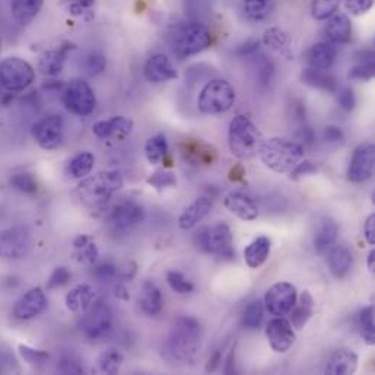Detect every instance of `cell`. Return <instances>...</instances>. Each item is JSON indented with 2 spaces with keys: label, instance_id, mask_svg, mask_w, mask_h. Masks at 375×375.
I'll return each instance as SVG.
<instances>
[{
  "label": "cell",
  "instance_id": "obj_27",
  "mask_svg": "<svg viewBox=\"0 0 375 375\" xmlns=\"http://www.w3.org/2000/svg\"><path fill=\"white\" fill-rule=\"evenodd\" d=\"M329 269L337 279H343L349 275L352 265H354V257L348 247L344 245H336L329 253Z\"/></svg>",
  "mask_w": 375,
  "mask_h": 375
},
{
  "label": "cell",
  "instance_id": "obj_49",
  "mask_svg": "<svg viewBox=\"0 0 375 375\" xmlns=\"http://www.w3.org/2000/svg\"><path fill=\"white\" fill-rule=\"evenodd\" d=\"M18 349H19V354H21L22 359L26 364H30L33 366H40V365L46 364L47 359H48V354L47 352L40 351V349H34V348H31V346L19 344Z\"/></svg>",
  "mask_w": 375,
  "mask_h": 375
},
{
  "label": "cell",
  "instance_id": "obj_30",
  "mask_svg": "<svg viewBox=\"0 0 375 375\" xmlns=\"http://www.w3.org/2000/svg\"><path fill=\"white\" fill-rule=\"evenodd\" d=\"M94 302V290L86 283L76 285L66 295V307L72 312L83 314Z\"/></svg>",
  "mask_w": 375,
  "mask_h": 375
},
{
  "label": "cell",
  "instance_id": "obj_53",
  "mask_svg": "<svg viewBox=\"0 0 375 375\" xmlns=\"http://www.w3.org/2000/svg\"><path fill=\"white\" fill-rule=\"evenodd\" d=\"M337 102L344 111H352L356 107V97L352 88H343L339 91Z\"/></svg>",
  "mask_w": 375,
  "mask_h": 375
},
{
  "label": "cell",
  "instance_id": "obj_51",
  "mask_svg": "<svg viewBox=\"0 0 375 375\" xmlns=\"http://www.w3.org/2000/svg\"><path fill=\"white\" fill-rule=\"evenodd\" d=\"M374 6V0H344V8L351 15L359 16L371 11Z\"/></svg>",
  "mask_w": 375,
  "mask_h": 375
},
{
  "label": "cell",
  "instance_id": "obj_52",
  "mask_svg": "<svg viewBox=\"0 0 375 375\" xmlns=\"http://www.w3.org/2000/svg\"><path fill=\"white\" fill-rule=\"evenodd\" d=\"M57 369H59L62 374H83V366L72 355L63 356L59 361V364H57Z\"/></svg>",
  "mask_w": 375,
  "mask_h": 375
},
{
  "label": "cell",
  "instance_id": "obj_28",
  "mask_svg": "<svg viewBox=\"0 0 375 375\" xmlns=\"http://www.w3.org/2000/svg\"><path fill=\"white\" fill-rule=\"evenodd\" d=\"M358 368V355L349 349H340L332 355L326 372L330 375H349Z\"/></svg>",
  "mask_w": 375,
  "mask_h": 375
},
{
  "label": "cell",
  "instance_id": "obj_45",
  "mask_svg": "<svg viewBox=\"0 0 375 375\" xmlns=\"http://www.w3.org/2000/svg\"><path fill=\"white\" fill-rule=\"evenodd\" d=\"M167 282L169 287L177 294H190L194 291V285L177 270H171L167 273Z\"/></svg>",
  "mask_w": 375,
  "mask_h": 375
},
{
  "label": "cell",
  "instance_id": "obj_59",
  "mask_svg": "<svg viewBox=\"0 0 375 375\" xmlns=\"http://www.w3.org/2000/svg\"><path fill=\"white\" fill-rule=\"evenodd\" d=\"M222 362V356H221V351H216L212 356H211V359H209V364H208V366H206V371L208 372H212V371H215L218 366H219V364Z\"/></svg>",
  "mask_w": 375,
  "mask_h": 375
},
{
  "label": "cell",
  "instance_id": "obj_24",
  "mask_svg": "<svg viewBox=\"0 0 375 375\" xmlns=\"http://www.w3.org/2000/svg\"><path fill=\"white\" fill-rule=\"evenodd\" d=\"M213 201L209 197H199L191 205H189L179 218V225L181 229L187 231L194 228L200 221H204L212 211Z\"/></svg>",
  "mask_w": 375,
  "mask_h": 375
},
{
  "label": "cell",
  "instance_id": "obj_36",
  "mask_svg": "<svg viewBox=\"0 0 375 375\" xmlns=\"http://www.w3.org/2000/svg\"><path fill=\"white\" fill-rule=\"evenodd\" d=\"M273 5V0H241V11L248 21L262 22L272 14Z\"/></svg>",
  "mask_w": 375,
  "mask_h": 375
},
{
  "label": "cell",
  "instance_id": "obj_55",
  "mask_svg": "<svg viewBox=\"0 0 375 375\" xmlns=\"http://www.w3.org/2000/svg\"><path fill=\"white\" fill-rule=\"evenodd\" d=\"M95 276H97L101 282H110V280H114L115 278L119 276V270H117V268H115L112 263L105 262V263H101V265L95 269Z\"/></svg>",
  "mask_w": 375,
  "mask_h": 375
},
{
  "label": "cell",
  "instance_id": "obj_43",
  "mask_svg": "<svg viewBox=\"0 0 375 375\" xmlns=\"http://www.w3.org/2000/svg\"><path fill=\"white\" fill-rule=\"evenodd\" d=\"M263 314H265V307L260 301L251 302L243 314V327L248 330L258 329L263 322Z\"/></svg>",
  "mask_w": 375,
  "mask_h": 375
},
{
  "label": "cell",
  "instance_id": "obj_61",
  "mask_svg": "<svg viewBox=\"0 0 375 375\" xmlns=\"http://www.w3.org/2000/svg\"><path fill=\"white\" fill-rule=\"evenodd\" d=\"M297 136H298L300 140H304L305 143H311V142L314 140V134H312V132H311L310 127H304V129H301V132H300Z\"/></svg>",
  "mask_w": 375,
  "mask_h": 375
},
{
  "label": "cell",
  "instance_id": "obj_56",
  "mask_svg": "<svg viewBox=\"0 0 375 375\" xmlns=\"http://www.w3.org/2000/svg\"><path fill=\"white\" fill-rule=\"evenodd\" d=\"M364 236L369 245H375V215L368 216L364 226Z\"/></svg>",
  "mask_w": 375,
  "mask_h": 375
},
{
  "label": "cell",
  "instance_id": "obj_33",
  "mask_svg": "<svg viewBox=\"0 0 375 375\" xmlns=\"http://www.w3.org/2000/svg\"><path fill=\"white\" fill-rule=\"evenodd\" d=\"M263 43L275 53L283 57H291V37L282 28H269L263 36Z\"/></svg>",
  "mask_w": 375,
  "mask_h": 375
},
{
  "label": "cell",
  "instance_id": "obj_31",
  "mask_svg": "<svg viewBox=\"0 0 375 375\" xmlns=\"http://www.w3.org/2000/svg\"><path fill=\"white\" fill-rule=\"evenodd\" d=\"M301 80L305 85L311 86V88L320 90L324 93H336L337 91V80L327 70L308 68L301 73Z\"/></svg>",
  "mask_w": 375,
  "mask_h": 375
},
{
  "label": "cell",
  "instance_id": "obj_41",
  "mask_svg": "<svg viewBox=\"0 0 375 375\" xmlns=\"http://www.w3.org/2000/svg\"><path fill=\"white\" fill-rule=\"evenodd\" d=\"M356 326L365 343L374 344L375 342V327H374V307H365L356 317Z\"/></svg>",
  "mask_w": 375,
  "mask_h": 375
},
{
  "label": "cell",
  "instance_id": "obj_4",
  "mask_svg": "<svg viewBox=\"0 0 375 375\" xmlns=\"http://www.w3.org/2000/svg\"><path fill=\"white\" fill-rule=\"evenodd\" d=\"M228 143L231 154L238 159H251L260 151L263 136L245 115H237L229 123Z\"/></svg>",
  "mask_w": 375,
  "mask_h": 375
},
{
  "label": "cell",
  "instance_id": "obj_8",
  "mask_svg": "<svg viewBox=\"0 0 375 375\" xmlns=\"http://www.w3.org/2000/svg\"><path fill=\"white\" fill-rule=\"evenodd\" d=\"M36 80V70L21 57H6L0 62V86L8 93H23Z\"/></svg>",
  "mask_w": 375,
  "mask_h": 375
},
{
  "label": "cell",
  "instance_id": "obj_29",
  "mask_svg": "<svg viewBox=\"0 0 375 375\" xmlns=\"http://www.w3.org/2000/svg\"><path fill=\"white\" fill-rule=\"evenodd\" d=\"M73 255L75 260L86 268H91L98 260V247L90 236H79L73 240Z\"/></svg>",
  "mask_w": 375,
  "mask_h": 375
},
{
  "label": "cell",
  "instance_id": "obj_2",
  "mask_svg": "<svg viewBox=\"0 0 375 375\" xmlns=\"http://www.w3.org/2000/svg\"><path fill=\"white\" fill-rule=\"evenodd\" d=\"M123 176L119 171H102L82 179L76 193L86 208L98 209L123 187Z\"/></svg>",
  "mask_w": 375,
  "mask_h": 375
},
{
  "label": "cell",
  "instance_id": "obj_58",
  "mask_svg": "<svg viewBox=\"0 0 375 375\" xmlns=\"http://www.w3.org/2000/svg\"><path fill=\"white\" fill-rule=\"evenodd\" d=\"M258 46H260V43L255 41V40H250L247 41L244 46H241L237 53L241 56V57H248L251 54H254L255 51H258Z\"/></svg>",
  "mask_w": 375,
  "mask_h": 375
},
{
  "label": "cell",
  "instance_id": "obj_50",
  "mask_svg": "<svg viewBox=\"0 0 375 375\" xmlns=\"http://www.w3.org/2000/svg\"><path fill=\"white\" fill-rule=\"evenodd\" d=\"M72 278V273L68 268L60 266V268H56L53 270V273L50 275L48 280H47V290L53 291V290H59V287L65 286L69 283Z\"/></svg>",
  "mask_w": 375,
  "mask_h": 375
},
{
  "label": "cell",
  "instance_id": "obj_62",
  "mask_svg": "<svg viewBox=\"0 0 375 375\" xmlns=\"http://www.w3.org/2000/svg\"><path fill=\"white\" fill-rule=\"evenodd\" d=\"M236 356V346H234V348L233 349H231V354H229V356H228V359H226V366H225V372L226 374H231V372H236V369H234V366H233V358Z\"/></svg>",
  "mask_w": 375,
  "mask_h": 375
},
{
  "label": "cell",
  "instance_id": "obj_37",
  "mask_svg": "<svg viewBox=\"0 0 375 375\" xmlns=\"http://www.w3.org/2000/svg\"><path fill=\"white\" fill-rule=\"evenodd\" d=\"M247 59H251V69H253L257 83L262 86H268L273 76V70H275L273 63L268 59L265 54H260L258 51L248 56Z\"/></svg>",
  "mask_w": 375,
  "mask_h": 375
},
{
  "label": "cell",
  "instance_id": "obj_48",
  "mask_svg": "<svg viewBox=\"0 0 375 375\" xmlns=\"http://www.w3.org/2000/svg\"><path fill=\"white\" fill-rule=\"evenodd\" d=\"M148 184H151L158 191H162L169 187H176L177 177L169 171H157L148 179Z\"/></svg>",
  "mask_w": 375,
  "mask_h": 375
},
{
  "label": "cell",
  "instance_id": "obj_44",
  "mask_svg": "<svg viewBox=\"0 0 375 375\" xmlns=\"http://www.w3.org/2000/svg\"><path fill=\"white\" fill-rule=\"evenodd\" d=\"M11 186L25 194H34L38 190V183L30 172H18L11 177Z\"/></svg>",
  "mask_w": 375,
  "mask_h": 375
},
{
  "label": "cell",
  "instance_id": "obj_16",
  "mask_svg": "<svg viewBox=\"0 0 375 375\" xmlns=\"http://www.w3.org/2000/svg\"><path fill=\"white\" fill-rule=\"evenodd\" d=\"M47 305H48V300H47L46 292L43 291V287L37 286L28 292H25L15 302L12 314L16 320L28 322V320L36 319V317H38L40 314H43Z\"/></svg>",
  "mask_w": 375,
  "mask_h": 375
},
{
  "label": "cell",
  "instance_id": "obj_64",
  "mask_svg": "<svg viewBox=\"0 0 375 375\" xmlns=\"http://www.w3.org/2000/svg\"><path fill=\"white\" fill-rule=\"evenodd\" d=\"M60 2H63V4H72V2H75V0H60Z\"/></svg>",
  "mask_w": 375,
  "mask_h": 375
},
{
  "label": "cell",
  "instance_id": "obj_17",
  "mask_svg": "<svg viewBox=\"0 0 375 375\" xmlns=\"http://www.w3.org/2000/svg\"><path fill=\"white\" fill-rule=\"evenodd\" d=\"M266 337L270 348L278 354L287 352L295 343V332L292 324L285 320L283 317H276V319L269 322L266 327Z\"/></svg>",
  "mask_w": 375,
  "mask_h": 375
},
{
  "label": "cell",
  "instance_id": "obj_46",
  "mask_svg": "<svg viewBox=\"0 0 375 375\" xmlns=\"http://www.w3.org/2000/svg\"><path fill=\"white\" fill-rule=\"evenodd\" d=\"M85 69L91 76H98L104 73V70L107 69L105 56L98 50H93L88 56H86Z\"/></svg>",
  "mask_w": 375,
  "mask_h": 375
},
{
  "label": "cell",
  "instance_id": "obj_26",
  "mask_svg": "<svg viewBox=\"0 0 375 375\" xmlns=\"http://www.w3.org/2000/svg\"><path fill=\"white\" fill-rule=\"evenodd\" d=\"M44 0H12L11 12L12 18L18 25H30L41 12Z\"/></svg>",
  "mask_w": 375,
  "mask_h": 375
},
{
  "label": "cell",
  "instance_id": "obj_40",
  "mask_svg": "<svg viewBox=\"0 0 375 375\" xmlns=\"http://www.w3.org/2000/svg\"><path fill=\"white\" fill-rule=\"evenodd\" d=\"M97 362H98V368L101 372L112 375V374H117L122 369L125 356L119 349L108 348L98 356Z\"/></svg>",
  "mask_w": 375,
  "mask_h": 375
},
{
  "label": "cell",
  "instance_id": "obj_38",
  "mask_svg": "<svg viewBox=\"0 0 375 375\" xmlns=\"http://www.w3.org/2000/svg\"><path fill=\"white\" fill-rule=\"evenodd\" d=\"M94 165H95V157L91 152L88 151L79 152L69 162V174L72 176V179L82 180L91 174Z\"/></svg>",
  "mask_w": 375,
  "mask_h": 375
},
{
  "label": "cell",
  "instance_id": "obj_60",
  "mask_svg": "<svg viewBox=\"0 0 375 375\" xmlns=\"http://www.w3.org/2000/svg\"><path fill=\"white\" fill-rule=\"evenodd\" d=\"M115 297L123 300V301H127L130 298L127 290H126V286L123 283H119L117 286H115Z\"/></svg>",
  "mask_w": 375,
  "mask_h": 375
},
{
  "label": "cell",
  "instance_id": "obj_23",
  "mask_svg": "<svg viewBox=\"0 0 375 375\" xmlns=\"http://www.w3.org/2000/svg\"><path fill=\"white\" fill-rule=\"evenodd\" d=\"M324 36L327 38V43H332L334 46L349 43L352 38V23L349 16L343 14H334L333 16H330L324 28Z\"/></svg>",
  "mask_w": 375,
  "mask_h": 375
},
{
  "label": "cell",
  "instance_id": "obj_54",
  "mask_svg": "<svg viewBox=\"0 0 375 375\" xmlns=\"http://www.w3.org/2000/svg\"><path fill=\"white\" fill-rule=\"evenodd\" d=\"M317 165L311 161H301L291 172V180H300L304 176H310V174H315L317 172Z\"/></svg>",
  "mask_w": 375,
  "mask_h": 375
},
{
  "label": "cell",
  "instance_id": "obj_10",
  "mask_svg": "<svg viewBox=\"0 0 375 375\" xmlns=\"http://www.w3.org/2000/svg\"><path fill=\"white\" fill-rule=\"evenodd\" d=\"M66 110L79 117H86L94 112L97 107V97L91 85L82 79L70 80L62 95Z\"/></svg>",
  "mask_w": 375,
  "mask_h": 375
},
{
  "label": "cell",
  "instance_id": "obj_19",
  "mask_svg": "<svg viewBox=\"0 0 375 375\" xmlns=\"http://www.w3.org/2000/svg\"><path fill=\"white\" fill-rule=\"evenodd\" d=\"M143 75L151 83H165L179 78V72L165 54H154L145 63Z\"/></svg>",
  "mask_w": 375,
  "mask_h": 375
},
{
  "label": "cell",
  "instance_id": "obj_6",
  "mask_svg": "<svg viewBox=\"0 0 375 375\" xmlns=\"http://www.w3.org/2000/svg\"><path fill=\"white\" fill-rule=\"evenodd\" d=\"M212 44V34L208 28L200 22H190L181 25L172 37V51L179 59L196 56L209 48Z\"/></svg>",
  "mask_w": 375,
  "mask_h": 375
},
{
  "label": "cell",
  "instance_id": "obj_32",
  "mask_svg": "<svg viewBox=\"0 0 375 375\" xmlns=\"http://www.w3.org/2000/svg\"><path fill=\"white\" fill-rule=\"evenodd\" d=\"M269 254L270 240L268 237H258L244 250V260L251 269H257L266 263Z\"/></svg>",
  "mask_w": 375,
  "mask_h": 375
},
{
  "label": "cell",
  "instance_id": "obj_12",
  "mask_svg": "<svg viewBox=\"0 0 375 375\" xmlns=\"http://www.w3.org/2000/svg\"><path fill=\"white\" fill-rule=\"evenodd\" d=\"M31 136L44 151H54L62 145L65 137V122L59 114H50L40 119L31 129Z\"/></svg>",
  "mask_w": 375,
  "mask_h": 375
},
{
  "label": "cell",
  "instance_id": "obj_18",
  "mask_svg": "<svg viewBox=\"0 0 375 375\" xmlns=\"http://www.w3.org/2000/svg\"><path fill=\"white\" fill-rule=\"evenodd\" d=\"M133 120L125 115H114L108 120L97 122L93 126V132L97 137L104 140H123L133 132Z\"/></svg>",
  "mask_w": 375,
  "mask_h": 375
},
{
  "label": "cell",
  "instance_id": "obj_21",
  "mask_svg": "<svg viewBox=\"0 0 375 375\" xmlns=\"http://www.w3.org/2000/svg\"><path fill=\"white\" fill-rule=\"evenodd\" d=\"M72 50L73 46L69 43H65L63 46L57 48L46 50L38 59V69L47 76H57L59 73H62L68 59V54Z\"/></svg>",
  "mask_w": 375,
  "mask_h": 375
},
{
  "label": "cell",
  "instance_id": "obj_57",
  "mask_svg": "<svg viewBox=\"0 0 375 375\" xmlns=\"http://www.w3.org/2000/svg\"><path fill=\"white\" fill-rule=\"evenodd\" d=\"M323 136H324V140H326V142H330V143L342 142L343 137H344L343 130H342L340 127H337V126H327V127L324 129Z\"/></svg>",
  "mask_w": 375,
  "mask_h": 375
},
{
  "label": "cell",
  "instance_id": "obj_34",
  "mask_svg": "<svg viewBox=\"0 0 375 375\" xmlns=\"http://www.w3.org/2000/svg\"><path fill=\"white\" fill-rule=\"evenodd\" d=\"M291 324L297 330H302L308 320L311 319V315L314 314V298L308 291H304L300 297V301L295 302L294 308L291 310Z\"/></svg>",
  "mask_w": 375,
  "mask_h": 375
},
{
  "label": "cell",
  "instance_id": "obj_7",
  "mask_svg": "<svg viewBox=\"0 0 375 375\" xmlns=\"http://www.w3.org/2000/svg\"><path fill=\"white\" fill-rule=\"evenodd\" d=\"M236 102V90L225 79H212L209 80L204 88H201L199 98H197V107L200 112L215 115V114H223L233 108Z\"/></svg>",
  "mask_w": 375,
  "mask_h": 375
},
{
  "label": "cell",
  "instance_id": "obj_3",
  "mask_svg": "<svg viewBox=\"0 0 375 375\" xmlns=\"http://www.w3.org/2000/svg\"><path fill=\"white\" fill-rule=\"evenodd\" d=\"M304 154L305 149L301 143L283 137L263 140L260 151H258L262 162L278 174L291 172L302 161Z\"/></svg>",
  "mask_w": 375,
  "mask_h": 375
},
{
  "label": "cell",
  "instance_id": "obj_9",
  "mask_svg": "<svg viewBox=\"0 0 375 375\" xmlns=\"http://www.w3.org/2000/svg\"><path fill=\"white\" fill-rule=\"evenodd\" d=\"M112 324L114 317L111 308L104 301H97L83 312L80 332L88 340L100 342L110 336Z\"/></svg>",
  "mask_w": 375,
  "mask_h": 375
},
{
  "label": "cell",
  "instance_id": "obj_15",
  "mask_svg": "<svg viewBox=\"0 0 375 375\" xmlns=\"http://www.w3.org/2000/svg\"><path fill=\"white\" fill-rule=\"evenodd\" d=\"M374 167H375L374 143L365 142L354 151L348 168V180L352 183L368 181L374 176Z\"/></svg>",
  "mask_w": 375,
  "mask_h": 375
},
{
  "label": "cell",
  "instance_id": "obj_14",
  "mask_svg": "<svg viewBox=\"0 0 375 375\" xmlns=\"http://www.w3.org/2000/svg\"><path fill=\"white\" fill-rule=\"evenodd\" d=\"M143 219H145V208L134 200H120L115 205L108 216V222L114 228V231L119 233H125V231H130L136 225H139Z\"/></svg>",
  "mask_w": 375,
  "mask_h": 375
},
{
  "label": "cell",
  "instance_id": "obj_63",
  "mask_svg": "<svg viewBox=\"0 0 375 375\" xmlns=\"http://www.w3.org/2000/svg\"><path fill=\"white\" fill-rule=\"evenodd\" d=\"M368 270L369 273L375 272V250H371L368 254Z\"/></svg>",
  "mask_w": 375,
  "mask_h": 375
},
{
  "label": "cell",
  "instance_id": "obj_39",
  "mask_svg": "<svg viewBox=\"0 0 375 375\" xmlns=\"http://www.w3.org/2000/svg\"><path fill=\"white\" fill-rule=\"evenodd\" d=\"M168 151H169L168 140H167L165 134H162V133L149 137L147 142V145H145V155H147V159L151 165L161 164L167 158Z\"/></svg>",
  "mask_w": 375,
  "mask_h": 375
},
{
  "label": "cell",
  "instance_id": "obj_20",
  "mask_svg": "<svg viewBox=\"0 0 375 375\" xmlns=\"http://www.w3.org/2000/svg\"><path fill=\"white\" fill-rule=\"evenodd\" d=\"M223 206L241 221L250 222L258 216V208L255 201L243 191H233L225 196Z\"/></svg>",
  "mask_w": 375,
  "mask_h": 375
},
{
  "label": "cell",
  "instance_id": "obj_11",
  "mask_svg": "<svg viewBox=\"0 0 375 375\" xmlns=\"http://www.w3.org/2000/svg\"><path fill=\"white\" fill-rule=\"evenodd\" d=\"M31 247V233L26 226L14 225L0 231V258L19 260L30 254Z\"/></svg>",
  "mask_w": 375,
  "mask_h": 375
},
{
  "label": "cell",
  "instance_id": "obj_5",
  "mask_svg": "<svg viewBox=\"0 0 375 375\" xmlns=\"http://www.w3.org/2000/svg\"><path fill=\"white\" fill-rule=\"evenodd\" d=\"M194 244L200 251L213 254L219 258H225V260H233L236 257L233 233L223 222L211 228H200L194 234Z\"/></svg>",
  "mask_w": 375,
  "mask_h": 375
},
{
  "label": "cell",
  "instance_id": "obj_22",
  "mask_svg": "<svg viewBox=\"0 0 375 375\" xmlns=\"http://www.w3.org/2000/svg\"><path fill=\"white\" fill-rule=\"evenodd\" d=\"M337 57V48L332 43H317L311 46L305 54V60L310 68L312 69H320V70H329Z\"/></svg>",
  "mask_w": 375,
  "mask_h": 375
},
{
  "label": "cell",
  "instance_id": "obj_1",
  "mask_svg": "<svg viewBox=\"0 0 375 375\" xmlns=\"http://www.w3.org/2000/svg\"><path fill=\"white\" fill-rule=\"evenodd\" d=\"M201 339H204V332L200 323L191 317H181L168 334L162 354L169 362H194L201 348Z\"/></svg>",
  "mask_w": 375,
  "mask_h": 375
},
{
  "label": "cell",
  "instance_id": "obj_47",
  "mask_svg": "<svg viewBox=\"0 0 375 375\" xmlns=\"http://www.w3.org/2000/svg\"><path fill=\"white\" fill-rule=\"evenodd\" d=\"M375 73V63L374 57H368L362 63L354 66L348 75V79L351 80H361V82H368L374 78Z\"/></svg>",
  "mask_w": 375,
  "mask_h": 375
},
{
  "label": "cell",
  "instance_id": "obj_42",
  "mask_svg": "<svg viewBox=\"0 0 375 375\" xmlns=\"http://www.w3.org/2000/svg\"><path fill=\"white\" fill-rule=\"evenodd\" d=\"M342 0H311V16L315 21H327L330 16H333Z\"/></svg>",
  "mask_w": 375,
  "mask_h": 375
},
{
  "label": "cell",
  "instance_id": "obj_35",
  "mask_svg": "<svg viewBox=\"0 0 375 375\" xmlns=\"http://www.w3.org/2000/svg\"><path fill=\"white\" fill-rule=\"evenodd\" d=\"M339 234V226L337 223L330 219V218H324L320 225L319 229H317V234L314 238V247L319 253H324L327 248H330Z\"/></svg>",
  "mask_w": 375,
  "mask_h": 375
},
{
  "label": "cell",
  "instance_id": "obj_25",
  "mask_svg": "<svg viewBox=\"0 0 375 375\" xmlns=\"http://www.w3.org/2000/svg\"><path fill=\"white\" fill-rule=\"evenodd\" d=\"M140 311L147 315H158L164 308V298L159 287L152 280H145L139 295Z\"/></svg>",
  "mask_w": 375,
  "mask_h": 375
},
{
  "label": "cell",
  "instance_id": "obj_13",
  "mask_svg": "<svg viewBox=\"0 0 375 375\" xmlns=\"http://www.w3.org/2000/svg\"><path fill=\"white\" fill-rule=\"evenodd\" d=\"M297 290L292 283H275L265 297L266 310L275 317H285L291 312L297 302Z\"/></svg>",
  "mask_w": 375,
  "mask_h": 375
}]
</instances>
